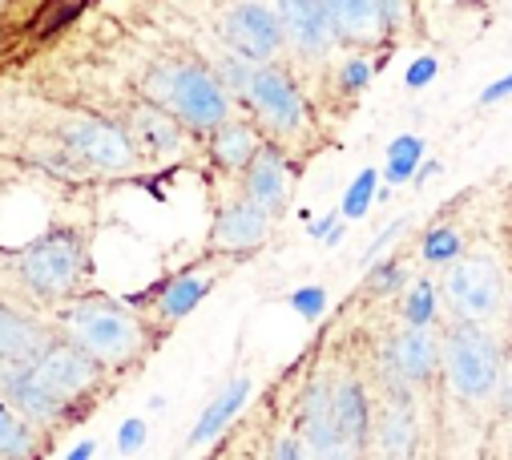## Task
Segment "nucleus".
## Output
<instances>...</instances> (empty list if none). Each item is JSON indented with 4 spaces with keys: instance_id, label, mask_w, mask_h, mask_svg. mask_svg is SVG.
Masks as SVG:
<instances>
[{
    "instance_id": "7",
    "label": "nucleus",
    "mask_w": 512,
    "mask_h": 460,
    "mask_svg": "<svg viewBox=\"0 0 512 460\" xmlns=\"http://www.w3.org/2000/svg\"><path fill=\"white\" fill-rule=\"evenodd\" d=\"M246 101L250 109L259 113V122L267 126L271 138L287 142V138H299L307 130V101L295 85V77L279 65H254V77H250V89H246Z\"/></svg>"
},
{
    "instance_id": "27",
    "label": "nucleus",
    "mask_w": 512,
    "mask_h": 460,
    "mask_svg": "<svg viewBox=\"0 0 512 460\" xmlns=\"http://www.w3.org/2000/svg\"><path fill=\"white\" fill-rule=\"evenodd\" d=\"M214 77L226 85V93L246 97L250 77H254V61H246V57H242V53H234V49H226V53L214 61Z\"/></svg>"
},
{
    "instance_id": "13",
    "label": "nucleus",
    "mask_w": 512,
    "mask_h": 460,
    "mask_svg": "<svg viewBox=\"0 0 512 460\" xmlns=\"http://www.w3.org/2000/svg\"><path fill=\"white\" fill-rule=\"evenodd\" d=\"M125 134H130L134 150L146 158H166L182 146V122L150 97L130 105V113H125Z\"/></svg>"
},
{
    "instance_id": "15",
    "label": "nucleus",
    "mask_w": 512,
    "mask_h": 460,
    "mask_svg": "<svg viewBox=\"0 0 512 460\" xmlns=\"http://www.w3.org/2000/svg\"><path fill=\"white\" fill-rule=\"evenodd\" d=\"M57 339V327L0 303V368H13V364H29L41 348Z\"/></svg>"
},
{
    "instance_id": "35",
    "label": "nucleus",
    "mask_w": 512,
    "mask_h": 460,
    "mask_svg": "<svg viewBox=\"0 0 512 460\" xmlns=\"http://www.w3.org/2000/svg\"><path fill=\"white\" fill-rule=\"evenodd\" d=\"M512 93V73H504V77H496L492 85H484V93H480V105H496V101H504Z\"/></svg>"
},
{
    "instance_id": "25",
    "label": "nucleus",
    "mask_w": 512,
    "mask_h": 460,
    "mask_svg": "<svg viewBox=\"0 0 512 460\" xmlns=\"http://www.w3.org/2000/svg\"><path fill=\"white\" fill-rule=\"evenodd\" d=\"M460 251H464V239H460L456 226H432L424 235V247H420L424 263H432V267H448Z\"/></svg>"
},
{
    "instance_id": "12",
    "label": "nucleus",
    "mask_w": 512,
    "mask_h": 460,
    "mask_svg": "<svg viewBox=\"0 0 512 460\" xmlns=\"http://www.w3.org/2000/svg\"><path fill=\"white\" fill-rule=\"evenodd\" d=\"M275 13H279V25H283L287 45H295L303 57L331 53L335 29H331V17L323 9V0H279Z\"/></svg>"
},
{
    "instance_id": "6",
    "label": "nucleus",
    "mask_w": 512,
    "mask_h": 460,
    "mask_svg": "<svg viewBox=\"0 0 512 460\" xmlns=\"http://www.w3.org/2000/svg\"><path fill=\"white\" fill-rule=\"evenodd\" d=\"M25 372H29L37 384H45L53 396H61V400L77 412L81 404H89V400L101 392L109 368H101L93 356H85V352L77 348V343H69L65 335H57L49 348H41V352L25 364Z\"/></svg>"
},
{
    "instance_id": "4",
    "label": "nucleus",
    "mask_w": 512,
    "mask_h": 460,
    "mask_svg": "<svg viewBox=\"0 0 512 460\" xmlns=\"http://www.w3.org/2000/svg\"><path fill=\"white\" fill-rule=\"evenodd\" d=\"M440 299L456 319L492 327L508 311V275L492 251H460L444 267Z\"/></svg>"
},
{
    "instance_id": "33",
    "label": "nucleus",
    "mask_w": 512,
    "mask_h": 460,
    "mask_svg": "<svg viewBox=\"0 0 512 460\" xmlns=\"http://www.w3.org/2000/svg\"><path fill=\"white\" fill-rule=\"evenodd\" d=\"M379 17H383V29L396 33L408 17V0H379Z\"/></svg>"
},
{
    "instance_id": "23",
    "label": "nucleus",
    "mask_w": 512,
    "mask_h": 460,
    "mask_svg": "<svg viewBox=\"0 0 512 460\" xmlns=\"http://www.w3.org/2000/svg\"><path fill=\"white\" fill-rule=\"evenodd\" d=\"M420 162H424V138H416V134L392 138V146H388V186L412 182Z\"/></svg>"
},
{
    "instance_id": "38",
    "label": "nucleus",
    "mask_w": 512,
    "mask_h": 460,
    "mask_svg": "<svg viewBox=\"0 0 512 460\" xmlns=\"http://www.w3.org/2000/svg\"><path fill=\"white\" fill-rule=\"evenodd\" d=\"M331 222H335V214H327V218H319V222H311V235H315V239H323V235H331Z\"/></svg>"
},
{
    "instance_id": "36",
    "label": "nucleus",
    "mask_w": 512,
    "mask_h": 460,
    "mask_svg": "<svg viewBox=\"0 0 512 460\" xmlns=\"http://www.w3.org/2000/svg\"><path fill=\"white\" fill-rule=\"evenodd\" d=\"M500 400H504V408L512 412V343L504 348V376H500Z\"/></svg>"
},
{
    "instance_id": "31",
    "label": "nucleus",
    "mask_w": 512,
    "mask_h": 460,
    "mask_svg": "<svg viewBox=\"0 0 512 460\" xmlns=\"http://www.w3.org/2000/svg\"><path fill=\"white\" fill-rule=\"evenodd\" d=\"M142 444H146V420H142V416H130V420L117 428V452L130 456V452H138Z\"/></svg>"
},
{
    "instance_id": "5",
    "label": "nucleus",
    "mask_w": 512,
    "mask_h": 460,
    "mask_svg": "<svg viewBox=\"0 0 512 460\" xmlns=\"http://www.w3.org/2000/svg\"><path fill=\"white\" fill-rule=\"evenodd\" d=\"M17 271L21 283L45 299V303H65L77 295L85 271H89V255H85V239L69 226L45 230L41 239H33L21 255H17Z\"/></svg>"
},
{
    "instance_id": "21",
    "label": "nucleus",
    "mask_w": 512,
    "mask_h": 460,
    "mask_svg": "<svg viewBox=\"0 0 512 460\" xmlns=\"http://www.w3.org/2000/svg\"><path fill=\"white\" fill-rule=\"evenodd\" d=\"M210 283L214 279H206V275H178V279H170L166 287H158V307H154V319L158 323H178V319H186L206 295H210Z\"/></svg>"
},
{
    "instance_id": "8",
    "label": "nucleus",
    "mask_w": 512,
    "mask_h": 460,
    "mask_svg": "<svg viewBox=\"0 0 512 460\" xmlns=\"http://www.w3.org/2000/svg\"><path fill=\"white\" fill-rule=\"evenodd\" d=\"M383 400L371 412V448L379 460H412L420 448V420H416V396L412 384L383 372Z\"/></svg>"
},
{
    "instance_id": "29",
    "label": "nucleus",
    "mask_w": 512,
    "mask_h": 460,
    "mask_svg": "<svg viewBox=\"0 0 512 460\" xmlns=\"http://www.w3.org/2000/svg\"><path fill=\"white\" fill-rule=\"evenodd\" d=\"M367 81H371V61L367 57H347L343 69H339V85L347 93H359V89H367Z\"/></svg>"
},
{
    "instance_id": "11",
    "label": "nucleus",
    "mask_w": 512,
    "mask_h": 460,
    "mask_svg": "<svg viewBox=\"0 0 512 460\" xmlns=\"http://www.w3.org/2000/svg\"><path fill=\"white\" fill-rule=\"evenodd\" d=\"M383 372L400 376L412 388H424L440 376V335L432 327H400L383 343Z\"/></svg>"
},
{
    "instance_id": "28",
    "label": "nucleus",
    "mask_w": 512,
    "mask_h": 460,
    "mask_svg": "<svg viewBox=\"0 0 512 460\" xmlns=\"http://www.w3.org/2000/svg\"><path fill=\"white\" fill-rule=\"evenodd\" d=\"M400 287H408V267L400 259H388V263H375L371 275H367V295L375 299H392L400 295Z\"/></svg>"
},
{
    "instance_id": "26",
    "label": "nucleus",
    "mask_w": 512,
    "mask_h": 460,
    "mask_svg": "<svg viewBox=\"0 0 512 460\" xmlns=\"http://www.w3.org/2000/svg\"><path fill=\"white\" fill-rule=\"evenodd\" d=\"M375 186H379V170H371V166H367V170H359V174H355V182L343 190L339 214H343V218H351V222H355V218H363V214H367V206H371V198H375Z\"/></svg>"
},
{
    "instance_id": "18",
    "label": "nucleus",
    "mask_w": 512,
    "mask_h": 460,
    "mask_svg": "<svg viewBox=\"0 0 512 460\" xmlns=\"http://www.w3.org/2000/svg\"><path fill=\"white\" fill-rule=\"evenodd\" d=\"M331 408H335V424L339 432L355 444V448H367L371 444V400H367V388L355 380V376H343L331 384Z\"/></svg>"
},
{
    "instance_id": "1",
    "label": "nucleus",
    "mask_w": 512,
    "mask_h": 460,
    "mask_svg": "<svg viewBox=\"0 0 512 460\" xmlns=\"http://www.w3.org/2000/svg\"><path fill=\"white\" fill-rule=\"evenodd\" d=\"M57 335H65L69 343L85 356H93L101 368L117 372L125 364H134L138 356H146L150 348V323L142 315H134L125 303L105 299V295H73L65 299V307L57 311Z\"/></svg>"
},
{
    "instance_id": "19",
    "label": "nucleus",
    "mask_w": 512,
    "mask_h": 460,
    "mask_svg": "<svg viewBox=\"0 0 512 460\" xmlns=\"http://www.w3.org/2000/svg\"><path fill=\"white\" fill-rule=\"evenodd\" d=\"M259 146H263L259 134H254V126H246V122L226 118L218 130H210V154L222 170H246L250 158L259 154Z\"/></svg>"
},
{
    "instance_id": "14",
    "label": "nucleus",
    "mask_w": 512,
    "mask_h": 460,
    "mask_svg": "<svg viewBox=\"0 0 512 460\" xmlns=\"http://www.w3.org/2000/svg\"><path fill=\"white\" fill-rule=\"evenodd\" d=\"M271 218H275L271 210H263L259 202H250V198L242 194V198H234V202L218 214V222H214V230H210V243H214L218 251H250V247L267 243Z\"/></svg>"
},
{
    "instance_id": "37",
    "label": "nucleus",
    "mask_w": 512,
    "mask_h": 460,
    "mask_svg": "<svg viewBox=\"0 0 512 460\" xmlns=\"http://www.w3.org/2000/svg\"><path fill=\"white\" fill-rule=\"evenodd\" d=\"M93 448H97L93 440H81V444H77V448H73L65 460H93Z\"/></svg>"
},
{
    "instance_id": "10",
    "label": "nucleus",
    "mask_w": 512,
    "mask_h": 460,
    "mask_svg": "<svg viewBox=\"0 0 512 460\" xmlns=\"http://www.w3.org/2000/svg\"><path fill=\"white\" fill-rule=\"evenodd\" d=\"M222 41L226 49L242 53L246 61L254 65H267L275 61V53L287 45L283 37V25H279V13L267 9V5H254V0H246V5H234L226 17H222Z\"/></svg>"
},
{
    "instance_id": "34",
    "label": "nucleus",
    "mask_w": 512,
    "mask_h": 460,
    "mask_svg": "<svg viewBox=\"0 0 512 460\" xmlns=\"http://www.w3.org/2000/svg\"><path fill=\"white\" fill-rule=\"evenodd\" d=\"M271 460H307L303 440H299V436H283V440L271 448Z\"/></svg>"
},
{
    "instance_id": "17",
    "label": "nucleus",
    "mask_w": 512,
    "mask_h": 460,
    "mask_svg": "<svg viewBox=\"0 0 512 460\" xmlns=\"http://www.w3.org/2000/svg\"><path fill=\"white\" fill-rule=\"evenodd\" d=\"M323 9L331 17L335 41H343V45L367 49L388 37L383 17H379V0H323Z\"/></svg>"
},
{
    "instance_id": "3",
    "label": "nucleus",
    "mask_w": 512,
    "mask_h": 460,
    "mask_svg": "<svg viewBox=\"0 0 512 460\" xmlns=\"http://www.w3.org/2000/svg\"><path fill=\"white\" fill-rule=\"evenodd\" d=\"M146 97L158 101L162 109H170L174 118L194 134H210L230 118L226 85L214 77L210 65H198V61L154 65L150 77H146Z\"/></svg>"
},
{
    "instance_id": "22",
    "label": "nucleus",
    "mask_w": 512,
    "mask_h": 460,
    "mask_svg": "<svg viewBox=\"0 0 512 460\" xmlns=\"http://www.w3.org/2000/svg\"><path fill=\"white\" fill-rule=\"evenodd\" d=\"M41 448V428L29 424L5 396H0V460H33Z\"/></svg>"
},
{
    "instance_id": "20",
    "label": "nucleus",
    "mask_w": 512,
    "mask_h": 460,
    "mask_svg": "<svg viewBox=\"0 0 512 460\" xmlns=\"http://www.w3.org/2000/svg\"><path fill=\"white\" fill-rule=\"evenodd\" d=\"M246 396H250V380H230L222 392H218V400L198 416V424L190 428V436H186V444L190 448H202V444H210L234 416H238V408L246 404Z\"/></svg>"
},
{
    "instance_id": "9",
    "label": "nucleus",
    "mask_w": 512,
    "mask_h": 460,
    "mask_svg": "<svg viewBox=\"0 0 512 460\" xmlns=\"http://www.w3.org/2000/svg\"><path fill=\"white\" fill-rule=\"evenodd\" d=\"M61 142H65L69 158H77L93 170H105V174L130 170L134 158H138L130 134H125L121 126H113V122H105V118H89V113L61 122Z\"/></svg>"
},
{
    "instance_id": "2",
    "label": "nucleus",
    "mask_w": 512,
    "mask_h": 460,
    "mask_svg": "<svg viewBox=\"0 0 512 460\" xmlns=\"http://www.w3.org/2000/svg\"><path fill=\"white\" fill-rule=\"evenodd\" d=\"M440 376L464 404L496 400L504 376V348L496 331L472 319H452L440 335Z\"/></svg>"
},
{
    "instance_id": "32",
    "label": "nucleus",
    "mask_w": 512,
    "mask_h": 460,
    "mask_svg": "<svg viewBox=\"0 0 512 460\" xmlns=\"http://www.w3.org/2000/svg\"><path fill=\"white\" fill-rule=\"evenodd\" d=\"M436 73H440V61H436V57H420V61H412V65H408L404 85H408V89H424V85H432V81H436Z\"/></svg>"
},
{
    "instance_id": "16",
    "label": "nucleus",
    "mask_w": 512,
    "mask_h": 460,
    "mask_svg": "<svg viewBox=\"0 0 512 460\" xmlns=\"http://www.w3.org/2000/svg\"><path fill=\"white\" fill-rule=\"evenodd\" d=\"M242 194L271 214L287 206V158L279 146H259V154L242 170Z\"/></svg>"
},
{
    "instance_id": "24",
    "label": "nucleus",
    "mask_w": 512,
    "mask_h": 460,
    "mask_svg": "<svg viewBox=\"0 0 512 460\" xmlns=\"http://www.w3.org/2000/svg\"><path fill=\"white\" fill-rule=\"evenodd\" d=\"M440 319V287L420 279V283H408V295H404V323L408 327H436Z\"/></svg>"
},
{
    "instance_id": "39",
    "label": "nucleus",
    "mask_w": 512,
    "mask_h": 460,
    "mask_svg": "<svg viewBox=\"0 0 512 460\" xmlns=\"http://www.w3.org/2000/svg\"><path fill=\"white\" fill-rule=\"evenodd\" d=\"M432 174H440V162H424V166L416 170V182H428Z\"/></svg>"
},
{
    "instance_id": "30",
    "label": "nucleus",
    "mask_w": 512,
    "mask_h": 460,
    "mask_svg": "<svg viewBox=\"0 0 512 460\" xmlns=\"http://www.w3.org/2000/svg\"><path fill=\"white\" fill-rule=\"evenodd\" d=\"M291 307H295L303 319H319L323 307H327V291H323V287H303V291L291 295Z\"/></svg>"
}]
</instances>
